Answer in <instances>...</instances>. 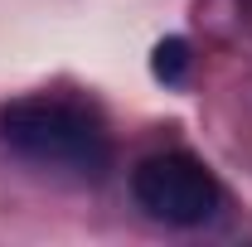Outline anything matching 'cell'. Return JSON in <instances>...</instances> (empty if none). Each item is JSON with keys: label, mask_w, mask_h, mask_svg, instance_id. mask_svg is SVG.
<instances>
[{"label": "cell", "mask_w": 252, "mask_h": 247, "mask_svg": "<svg viewBox=\"0 0 252 247\" xmlns=\"http://www.w3.org/2000/svg\"><path fill=\"white\" fill-rule=\"evenodd\" d=\"M0 146L44 170L97 175L107 165V131L93 112L59 97H20L0 107Z\"/></svg>", "instance_id": "6da1fadb"}, {"label": "cell", "mask_w": 252, "mask_h": 247, "mask_svg": "<svg viewBox=\"0 0 252 247\" xmlns=\"http://www.w3.org/2000/svg\"><path fill=\"white\" fill-rule=\"evenodd\" d=\"M131 194L151 218L175 223V228H199L223 209V189L214 170L185 151L146 155L131 175Z\"/></svg>", "instance_id": "7a4b0ae2"}, {"label": "cell", "mask_w": 252, "mask_h": 247, "mask_svg": "<svg viewBox=\"0 0 252 247\" xmlns=\"http://www.w3.org/2000/svg\"><path fill=\"white\" fill-rule=\"evenodd\" d=\"M189 68V44L185 39H160L156 54H151V73H156L160 83H180Z\"/></svg>", "instance_id": "3957f363"}]
</instances>
